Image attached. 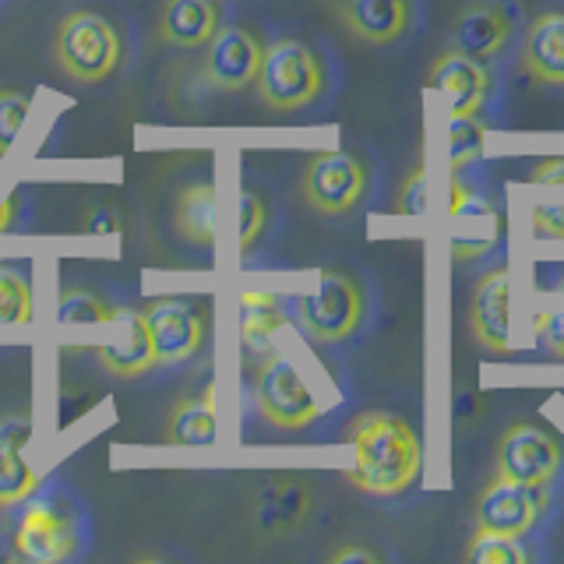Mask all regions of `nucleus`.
<instances>
[{
    "label": "nucleus",
    "mask_w": 564,
    "mask_h": 564,
    "mask_svg": "<svg viewBox=\"0 0 564 564\" xmlns=\"http://www.w3.org/2000/svg\"><path fill=\"white\" fill-rule=\"evenodd\" d=\"M346 445L357 455V466L346 476L349 484L370 498H395L420 480L423 448L416 431L392 413H360L349 420Z\"/></svg>",
    "instance_id": "f257e3e1"
},
{
    "label": "nucleus",
    "mask_w": 564,
    "mask_h": 564,
    "mask_svg": "<svg viewBox=\"0 0 564 564\" xmlns=\"http://www.w3.org/2000/svg\"><path fill=\"white\" fill-rule=\"evenodd\" d=\"M53 53H57V64L70 82L99 85L120 67L123 40L110 18H102L99 11L78 8L57 25Z\"/></svg>",
    "instance_id": "f03ea898"
},
{
    "label": "nucleus",
    "mask_w": 564,
    "mask_h": 564,
    "mask_svg": "<svg viewBox=\"0 0 564 564\" xmlns=\"http://www.w3.org/2000/svg\"><path fill=\"white\" fill-rule=\"evenodd\" d=\"M254 85L269 110L296 113L325 93V67L307 43L279 40L272 46H264Z\"/></svg>",
    "instance_id": "7ed1b4c3"
},
{
    "label": "nucleus",
    "mask_w": 564,
    "mask_h": 564,
    "mask_svg": "<svg viewBox=\"0 0 564 564\" xmlns=\"http://www.w3.org/2000/svg\"><path fill=\"white\" fill-rule=\"evenodd\" d=\"M300 325L317 343H343L364 322V290L360 282L339 272L322 269L317 272V286L300 296Z\"/></svg>",
    "instance_id": "20e7f679"
},
{
    "label": "nucleus",
    "mask_w": 564,
    "mask_h": 564,
    "mask_svg": "<svg viewBox=\"0 0 564 564\" xmlns=\"http://www.w3.org/2000/svg\"><path fill=\"white\" fill-rule=\"evenodd\" d=\"M254 402L258 413L282 431H300L322 416L311 384L286 357H269L254 375Z\"/></svg>",
    "instance_id": "39448f33"
},
{
    "label": "nucleus",
    "mask_w": 564,
    "mask_h": 564,
    "mask_svg": "<svg viewBox=\"0 0 564 564\" xmlns=\"http://www.w3.org/2000/svg\"><path fill=\"white\" fill-rule=\"evenodd\" d=\"M300 194L304 202L322 212V216H346L357 208L367 194V170L352 152L328 149L307 159L304 176H300Z\"/></svg>",
    "instance_id": "423d86ee"
},
{
    "label": "nucleus",
    "mask_w": 564,
    "mask_h": 564,
    "mask_svg": "<svg viewBox=\"0 0 564 564\" xmlns=\"http://www.w3.org/2000/svg\"><path fill=\"white\" fill-rule=\"evenodd\" d=\"M494 463H498L501 480L525 484V487H546L561 473L564 448L546 427L522 420V423H511L498 437Z\"/></svg>",
    "instance_id": "0eeeda50"
},
{
    "label": "nucleus",
    "mask_w": 564,
    "mask_h": 564,
    "mask_svg": "<svg viewBox=\"0 0 564 564\" xmlns=\"http://www.w3.org/2000/svg\"><path fill=\"white\" fill-rule=\"evenodd\" d=\"M14 557L29 564H57L78 551V522L57 501H32L14 525Z\"/></svg>",
    "instance_id": "6e6552de"
},
{
    "label": "nucleus",
    "mask_w": 564,
    "mask_h": 564,
    "mask_svg": "<svg viewBox=\"0 0 564 564\" xmlns=\"http://www.w3.org/2000/svg\"><path fill=\"white\" fill-rule=\"evenodd\" d=\"M546 501H551L546 498V487H525L494 476L473 505V525L480 533L525 536L546 511Z\"/></svg>",
    "instance_id": "1a4fd4ad"
},
{
    "label": "nucleus",
    "mask_w": 564,
    "mask_h": 564,
    "mask_svg": "<svg viewBox=\"0 0 564 564\" xmlns=\"http://www.w3.org/2000/svg\"><path fill=\"white\" fill-rule=\"evenodd\" d=\"M141 314H145V325L152 332L159 367L184 364L202 349L205 314L198 311V304H191L184 296H159Z\"/></svg>",
    "instance_id": "9d476101"
},
{
    "label": "nucleus",
    "mask_w": 564,
    "mask_h": 564,
    "mask_svg": "<svg viewBox=\"0 0 564 564\" xmlns=\"http://www.w3.org/2000/svg\"><path fill=\"white\" fill-rule=\"evenodd\" d=\"M102 328H106V339L96 346V357L106 370H110V375L141 378V375H149V370L159 367L152 332H149L145 314L141 311L120 307V311H113V317Z\"/></svg>",
    "instance_id": "9b49d317"
},
{
    "label": "nucleus",
    "mask_w": 564,
    "mask_h": 564,
    "mask_svg": "<svg viewBox=\"0 0 564 564\" xmlns=\"http://www.w3.org/2000/svg\"><path fill=\"white\" fill-rule=\"evenodd\" d=\"M264 46L254 40V32L240 25H219V32L205 43V78L223 88V93H243L258 82Z\"/></svg>",
    "instance_id": "f8f14e48"
},
{
    "label": "nucleus",
    "mask_w": 564,
    "mask_h": 564,
    "mask_svg": "<svg viewBox=\"0 0 564 564\" xmlns=\"http://www.w3.org/2000/svg\"><path fill=\"white\" fill-rule=\"evenodd\" d=\"M427 85L448 99V117H476L484 110V99L490 93V75L484 61H473L466 53L448 50L434 61Z\"/></svg>",
    "instance_id": "ddd939ff"
},
{
    "label": "nucleus",
    "mask_w": 564,
    "mask_h": 564,
    "mask_svg": "<svg viewBox=\"0 0 564 564\" xmlns=\"http://www.w3.org/2000/svg\"><path fill=\"white\" fill-rule=\"evenodd\" d=\"M522 75L536 85H564V11H543L525 29Z\"/></svg>",
    "instance_id": "4468645a"
},
{
    "label": "nucleus",
    "mask_w": 564,
    "mask_h": 564,
    "mask_svg": "<svg viewBox=\"0 0 564 564\" xmlns=\"http://www.w3.org/2000/svg\"><path fill=\"white\" fill-rule=\"evenodd\" d=\"M469 328L473 339L494 349V352H508V269L498 264L480 275L469 300Z\"/></svg>",
    "instance_id": "2eb2a0df"
},
{
    "label": "nucleus",
    "mask_w": 564,
    "mask_h": 564,
    "mask_svg": "<svg viewBox=\"0 0 564 564\" xmlns=\"http://www.w3.org/2000/svg\"><path fill=\"white\" fill-rule=\"evenodd\" d=\"M219 32L216 0H166L159 11L155 35L176 50H198Z\"/></svg>",
    "instance_id": "dca6fc26"
},
{
    "label": "nucleus",
    "mask_w": 564,
    "mask_h": 564,
    "mask_svg": "<svg viewBox=\"0 0 564 564\" xmlns=\"http://www.w3.org/2000/svg\"><path fill=\"white\" fill-rule=\"evenodd\" d=\"M511 40V22L498 4H476L458 14L452 29V50L473 61H494Z\"/></svg>",
    "instance_id": "f3484780"
},
{
    "label": "nucleus",
    "mask_w": 564,
    "mask_h": 564,
    "mask_svg": "<svg viewBox=\"0 0 564 564\" xmlns=\"http://www.w3.org/2000/svg\"><path fill=\"white\" fill-rule=\"evenodd\" d=\"M410 0H349L343 8V18L349 32L364 43H395L399 35L410 29Z\"/></svg>",
    "instance_id": "a211bd4d"
},
{
    "label": "nucleus",
    "mask_w": 564,
    "mask_h": 564,
    "mask_svg": "<svg viewBox=\"0 0 564 564\" xmlns=\"http://www.w3.org/2000/svg\"><path fill=\"white\" fill-rule=\"evenodd\" d=\"M216 434H219V410H216V392H212V388L176 402V410L170 413V423H166V445L205 448L216 441Z\"/></svg>",
    "instance_id": "6ab92c4d"
},
{
    "label": "nucleus",
    "mask_w": 564,
    "mask_h": 564,
    "mask_svg": "<svg viewBox=\"0 0 564 564\" xmlns=\"http://www.w3.org/2000/svg\"><path fill=\"white\" fill-rule=\"evenodd\" d=\"M311 508V490L307 484L293 480V476H279L269 487L261 490L258 501V525L264 533H290L304 522Z\"/></svg>",
    "instance_id": "aec40b11"
},
{
    "label": "nucleus",
    "mask_w": 564,
    "mask_h": 564,
    "mask_svg": "<svg viewBox=\"0 0 564 564\" xmlns=\"http://www.w3.org/2000/svg\"><path fill=\"white\" fill-rule=\"evenodd\" d=\"M219 229V198L212 184H191L176 198V234L194 247H212Z\"/></svg>",
    "instance_id": "412c9836"
},
{
    "label": "nucleus",
    "mask_w": 564,
    "mask_h": 564,
    "mask_svg": "<svg viewBox=\"0 0 564 564\" xmlns=\"http://www.w3.org/2000/svg\"><path fill=\"white\" fill-rule=\"evenodd\" d=\"M286 325L282 300L272 293L247 290L240 293V339L247 349H269L272 335Z\"/></svg>",
    "instance_id": "4be33fe9"
},
{
    "label": "nucleus",
    "mask_w": 564,
    "mask_h": 564,
    "mask_svg": "<svg viewBox=\"0 0 564 564\" xmlns=\"http://www.w3.org/2000/svg\"><path fill=\"white\" fill-rule=\"evenodd\" d=\"M22 452L25 448L11 445V441H0V508L22 505L40 490V473L29 466Z\"/></svg>",
    "instance_id": "5701e85b"
},
{
    "label": "nucleus",
    "mask_w": 564,
    "mask_h": 564,
    "mask_svg": "<svg viewBox=\"0 0 564 564\" xmlns=\"http://www.w3.org/2000/svg\"><path fill=\"white\" fill-rule=\"evenodd\" d=\"M57 322L61 325H78V328H102L113 317L117 307H110L99 293L85 286H67L57 296Z\"/></svg>",
    "instance_id": "b1692460"
},
{
    "label": "nucleus",
    "mask_w": 564,
    "mask_h": 564,
    "mask_svg": "<svg viewBox=\"0 0 564 564\" xmlns=\"http://www.w3.org/2000/svg\"><path fill=\"white\" fill-rule=\"evenodd\" d=\"M32 286L22 272L0 264V325H32Z\"/></svg>",
    "instance_id": "393cba45"
},
{
    "label": "nucleus",
    "mask_w": 564,
    "mask_h": 564,
    "mask_svg": "<svg viewBox=\"0 0 564 564\" xmlns=\"http://www.w3.org/2000/svg\"><path fill=\"white\" fill-rule=\"evenodd\" d=\"M487 131L476 123V117H448V159L452 170H466L469 163L484 155Z\"/></svg>",
    "instance_id": "a878e982"
},
{
    "label": "nucleus",
    "mask_w": 564,
    "mask_h": 564,
    "mask_svg": "<svg viewBox=\"0 0 564 564\" xmlns=\"http://www.w3.org/2000/svg\"><path fill=\"white\" fill-rule=\"evenodd\" d=\"M466 557L473 564H525L529 561V554H525V546L519 543V536L480 533V529H476V536L469 540Z\"/></svg>",
    "instance_id": "bb28decb"
},
{
    "label": "nucleus",
    "mask_w": 564,
    "mask_h": 564,
    "mask_svg": "<svg viewBox=\"0 0 564 564\" xmlns=\"http://www.w3.org/2000/svg\"><path fill=\"white\" fill-rule=\"evenodd\" d=\"M32 110V99L14 88H0V155H8L18 141V131L25 128V117Z\"/></svg>",
    "instance_id": "cd10ccee"
},
{
    "label": "nucleus",
    "mask_w": 564,
    "mask_h": 564,
    "mask_svg": "<svg viewBox=\"0 0 564 564\" xmlns=\"http://www.w3.org/2000/svg\"><path fill=\"white\" fill-rule=\"evenodd\" d=\"M237 212H240L237 243H240V254H247L264 234V223H269V205L261 202L258 191H240V208Z\"/></svg>",
    "instance_id": "c85d7f7f"
},
{
    "label": "nucleus",
    "mask_w": 564,
    "mask_h": 564,
    "mask_svg": "<svg viewBox=\"0 0 564 564\" xmlns=\"http://www.w3.org/2000/svg\"><path fill=\"white\" fill-rule=\"evenodd\" d=\"M423 198H427V173H423V163H416V166H413V173L405 176L402 191H399L395 212H399V216H420L423 205H427Z\"/></svg>",
    "instance_id": "c756f323"
},
{
    "label": "nucleus",
    "mask_w": 564,
    "mask_h": 564,
    "mask_svg": "<svg viewBox=\"0 0 564 564\" xmlns=\"http://www.w3.org/2000/svg\"><path fill=\"white\" fill-rule=\"evenodd\" d=\"M536 339L543 343L546 352H554L557 360H564V311H546V314H536Z\"/></svg>",
    "instance_id": "7c9ffc66"
},
{
    "label": "nucleus",
    "mask_w": 564,
    "mask_h": 564,
    "mask_svg": "<svg viewBox=\"0 0 564 564\" xmlns=\"http://www.w3.org/2000/svg\"><path fill=\"white\" fill-rule=\"evenodd\" d=\"M533 234L543 240H564V202L533 208Z\"/></svg>",
    "instance_id": "2f4dec72"
},
{
    "label": "nucleus",
    "mask_w": 564,
    "mask_h": 564,
    "mask_svg": "<svg viewBox=\"0 0 564 564\" xmlns=\"http://www.w3.org/2000/svg\"><path fill=\"white\" fill-rule=\"evenodd\" d=\"M0 441H11V445L25 448L32 441V420L29 416H8L0 420Z\"/></svg>",
    "instance_id": "473e14b6"
},
{
    "label": "nucleus",
    "mask_w": 564,
    "mask_h": 564,
    "mask_svg": "<svg viewBox=\"0 0 564 564\" xmlns=\"http://www.w3.org/2000/svg\"><path fill=\"white\" fill-rule=\"evenodd\" d=\"M533 184H564V155H551V159H540L529 173Z\"/></svg>",
    "instance_id": "72a5a7b5"
},
{
    "label": "nucleus",
    "mask_w": 564,
    "mask_h": 564,
    "mask_svg": "<svg viewBox=\"0 0 564 564\" xmlns=\"http://www.w3.org/2000/svg\"><path fill=\"white\" fill-rule=\"evenodd\" d=\"M346 561H367V564H378L381 554L367 551V546H343V551L332 554V564H346Z\"/></svg>",
    "instance_id": "f704fd0d"
},
{
    "label": "nucleus",
    "mask_w": 564,
    "mask_h": 564,
    "mask_svg": "<svg viewBox=\"0 0 564 564\" xmlns=\"http://www.w3.org/2000/svg\"><path fill=\"white\" fill-rule=\"evenodd\" d=\"M14 205H18L14 194H11V198H0V229H11V223H14Z\"/></svg>",
    "instance_id": "c9c22d12"
}]
</instances>
